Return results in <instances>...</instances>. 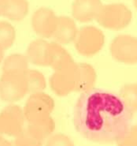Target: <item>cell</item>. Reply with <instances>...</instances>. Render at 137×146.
Segmentation results:
<instances>
[{
	"label": "cell",
	"instance_id": "obj_1",
	"mask_svg": "<svg viewBox=\"0 0 137 146\" xmlns=\"http://www.w3.org/2000/svg\"><path fill=\"white\" fill-rule=\"evenodd\" d=\"M134 112L120 95L99 88L82 92L76 103L73 123L87 140L101 144L117 142L128 130Z\"/></svg>",
	"mask_w": 137,
	"mask_h": 146
},
{
	"label": "cell",
	"instance_id": "obj_19",
	"mask_svg": "<svg viewBox=\"0 0 137 146\" xmlns=\"http://www.w3.org/2000/svg\"><path fill=\"white\" fill-rule=\"evenodd\" d=\"M119 95L132 111H137V82L124 85Z\"/></svg>",
	"mask_w": 137,
	"mask_h": 146
},
{
	"label": "cell",
	"instance_id": "obj_24",
	"mask_svg": "<svg viewBox=\"0 0 137 146\" xmlns=\"http://www.w3.org/2000/svg\"><path fill=\"white\" fill-rule=\"evenodd\" d=\"M5 3H6V0H0V15L3 14L4 7H5Z\"/></svg>",
	"mask_w": 137,
	"mask_h": 146
},
{
	"label": "cell",
	"instance_id": "obj_6",
	"mask_svg": "<svg viewBox=\"0 0 137 146\" xmlns=\"http://www.w3.org/2000/svg\"><path fill=\"white\" fill-rule=\"evenodd\" d=\"M105 43V36L99 29L84 26L77 32L74 44L76 51L84 56L90 57L99 52Z\"/></svg>",
	"mask_w": 137,
	"mask_h": 146
},
{
	"label": "cell",
	"instance_id": "obj_5",
	"mask_svg": "<svg viewBox=\"0 0 137 146\" xmlns=\"http://www.w3.org/2000/svg\"><path fill=\"white\" fill-rule=\"evenodd\" d=\"M55 108L54 100L44 92H36L29 96L24 105V115L28 123L39 122L51 117Z\"/></svg>",
	"mask_w": 137,
	"mask_h": 146
},
{
	"label": "cell",
	"instance_id": "obj_14",
	"mask_svg": "<svg viewBox=\"0 0 137 146\" xmlns=\"http://www.w3.org/2000/svg\"><path fill=\"white\" fill-rule=\"evenodd\" d=\"M79 85L77 92H84L92 89L96 82V72L91 65L78 63Z\"/></svg>",
	"mask_w": 137,
	"mask_h": 146
},
{
	"label": "cell",
	"instance_id": "obj_11",
	"mask_svg": "<svg viewBox=\"0 0 137 146\" xmlns=\"http://www.w3.org/2000/svg\"><path fill=\"white\" fill-rule=\"evenodd\" d=\"M51 44L43 40H36L29 44L26 52L28 62L36 66H49Z\"/></svg>",
	"mask_w": 137,
	"mask_h": 146
},
{
	"label": "cell",
	"instance_id": "obj_18",
	"mask_svg": "<svg viewBox=\"0 0 137 146\" xmlns=\"http://www.w3.org/2000/svg\"><path fill=\"white\" fill-rule=\"evenodd\" d=\"M16 37V32L14 26L9 22L0 21V46L7 50L12 47Z\"/></svg>",
	"mask_w": 137,
	"mask_h": 146
},
{
	"label": "cell",
	"instance_id": "obj_23",
	"mask_svg": "<svg viewBox=\"0 0 137 146\" xmlns=\"http://www.w3.org/2000/svg\"><path fill=\"white\" fill-rule=\"evenodd\" d=\"M0 146H14V144L0 136Z\"/></svg>",
	"mask_w": 137,
	"mask_h": 146
},
{
	"label": "cell",
	"instance_id": "obj_3",
	"mask_svg": "<svg viewBox=\"0 0 137 146\" xmlns=\"http://www.w3.org/2000/svg\"><path fill=\"white\" fill-rule=\"evenodd\" d=\"M132 18V11L124 4L111 3L103 5L96 20L106 29L121 30L130 24Z\"/></svg>",
	"mask_w": 137,
	"mask_h": 146
},
{
	"label": "cell",
	"instance_id": "obj_22",
	"mask_svg": "<svg viewBox=\"0 0 137 146\" xmlns=\"http://www.w3.org/2000/svg\"><path fill=\"white\" fill-rule=\"evenodd\" d=\"M45 146H74L71 138L63 133H56L49 138Z\"/></svg>",
	"mask_w": 137,
	"mask_h": 146
},
{
	"label": "cell",
	"instance_id": "obj_2",
	"mask_svg": "<svg viewBox=\"0 0 137 146\" xmlns=\"http://www.w3.org/2000/svg\"><path fill=\"white\" fill-rule=\"evenodd\" d=\"M26 71L3 73L0 78L1 100L14 103L23 99L28 93Z\"/></svg>",
	"mask_w": 137,
	"mask_h": 146
},
{
	"label": "cell",
	"instance_id": "obj_10",
	"mask_svg": "<svg viewBox=\"0 0 137 146\" xmlns=\"http://www.w3.org/2000/svg\"><path fill=\"white\" fill-rule=\"evenodd\" d=\"M102 7L101 0H74L72 16L80 22H89L96 19Z\"/></svg>",
	"mask_w": 137,
	"mask_h": 146
},
{
	"label": "cell",
	"instance_id": "obj_9",
	"mask_svg": "<svg viewBox=\"0 0 137 146\" xmlns=\"http://www.w3.org/2000/svg\"><path fill=\"white\" fill-rule=\"evenodd\" d=\"M58 21L55 12L49 8L41 7L32 17V26L36 33L43 38L53 36Z\"/></svg>",
	"mask_w": 137,
	"mask_h": 146
},
{
	"label": "cell",
	"instance_id": "obj_27",
	"mask_svg": "<svg viewBox=\"0 0 137 146\" xmlns=\"http://www.w3.org/2000/svg\"><path fill=\"white\" fill-rule=\"evenodd\" d=\"M0 136H1V135H0Z\"/></svg>",
	"mask_w": 137,
	"mask_h": 146
},
{
	"label": "cell",
	"instance_id": "obj_21",
	"mask_svg": "<svg viewBox=\"0 0 137 146\" xmlns=\"http://www.w3.org/2000/svg\"><path fill=\"white\" fill-rule=\"evenodd\" d=\"M116 143L117 146H137V125L131 126L123 137Z\"/></svg>",
	"mask_w": 137,
	"mask_h": 146
},
{
	"label": "cell",
	"instance_id": "obj_17",
	"mask_svg": "<svg viewBox=\"0 0 137 146\" xmlns=\"http://www.w3.org/2000/svg\"><path fill=\"white\" fill-rule=\"evenodd\" d=\"M26 77L28 85V93H36L43 91L46 88V80L44 76L36 70H28Z\"/></svg>",
	"mask_w": 137,
	"mask_h": 146
},
{
	"label": "cell",
	"instance_id": "obj_13",
	"mask_svg": "<svg viewBox=\"0 0 137 146\" xmlns=\"http://www.w3.org/2000/svg\"><path fill=\"white\" fill-rule=\"evenodd\" d=\"M28 13L27 0H6L3 16L14 21L23 20Z\"/></svg>",
	"mask_w": 137,
	"mask_h": 146
},
{
	"label": "cell",
	"instance_id": "obj_25",
	"mask_svg": "<svg viewBox=\"0 0 137 146\" xmlns=\"http://www.w3.org/2000/svg\"><path fill=\"white\" fill-rule=\"evenodd\" d=\"M3 57H4V50H3V48L0 46V63H1L2 61H3Z\"/></svg>",
	"mask_w": 137,
	"mask_h": 146
},
{
	"label": "cell",
	"instance_id": "obj_20",
	"mask_svg": "<svg viewBox=\"0 0 137 146\" xmlns=\"http://www.w3.org/2000/svg\"><path fill=\"white\" fill-rule=\"evenodd\" d=\"M44 141L34 135L27 128H24L14 141V146H42Z\"/></svg>",
	"mask_w": 137,
	"mask_h": 146
},
{
	"label": "cell",
	"instance_id": "obj_7",
	"mask_svg": "<svg viewBox=\"0 0 137 146\" xmlns=\"http://www.w3.org/2000/svg\"><path fill=\"white\" fill-rule=\"evenodd\" d=\"M110 53L117 61L125 64L137 63V38L130 35H119L110 44Z\"/></svg>",
	"mask_w": 137,
	"mask_h": 146
},
{
	"label": "cell",
	"instance_id": "obj_8",
	"mask_svg": "<svg viewBox=\"0 0 137 146\" xmlns=\"http://www.w3.org/2000/svg\"><path fill=\"white\" fill-rule=\"evenodd\" d=\"M24 111L15 104L7 106L0 112V134L16 137L24 129Z\"/></svg>",
	"mask_w": 137,
	"mask_h": 146
},
{
	"label": "cell",
	"instance_id": "obj_26",
	"mask_svg": "<svg viewBox=\"0 0 137 146\" xmlns=\"http://www.w3.org/2000/svg\"><path fill=\"white\" fill-rule=\"evenodd\" d=\"M133 3H134V6H135V7L137 9V0H133Z\"/></svg>",
	"mask_w": 137,
	"mask_h": 146
},
{
	"label": "cell",
	"instance_id": "obj_16",
	"mask_svg": "<svg viewBox=\"0 0 137 146\" xmlns=\"http://www.w3.org/2000/svg\"><path fill=\"white\" fill-rule=\"evenodd\" d=\"M28 60L26 55L13 54L9 55L4 61L3 72H25L28 70Z\"/></svg>",
	"mask_w": 137,
	"mask_h": 146
},
{
	"label": "cell",
	"instance_id": "obj_12",
	"mask_svg": "<svg viewBox=\"0 0 137 146\" xmlns=\"http://www.w3.org/2000/svg\"><path fill=\"white\" fill-rule=\"evenodd\" d=\"M77 32L75 21L72 18L60 16L58 17L57 25L52 38L58 44H68L75 40Z\"/></svg>",
	"mask_w": 137,
	"mask_h": 146
},
{
	"label": "cell",
	"instance_id": "obj_15",
	"mask_svg": "<svg viewBox=\"0 0 137 146\" xmlns=\"http://www.w3.org/2000/svg\"><path fill=\"white\" fill-rule=\"evenodd\" d=\"M26 128L37 137L44 141L51 136L52 133L55 131V122L51 117H49L42 121L28 123Z\"/></svg>",
	"mask_w": 137,
	"mask_h": 146
},
{
	"label": "cell",
	"instance_id": "obj_4",
	"mask_svg": "<svg viewBox=\"0 0 137 146\" xmlns=\"http://www.w3.org/2000/svg\"><path fill=\"white\" fill-rule=\"evenodd\" d=\"M50 86L56 95L65 96L70 92H77L79 85V68L75 62L58 70L51 76Z\"/></svg>",
	"mask_w": 137,
	"mask_h": 146
}]
</instances>
